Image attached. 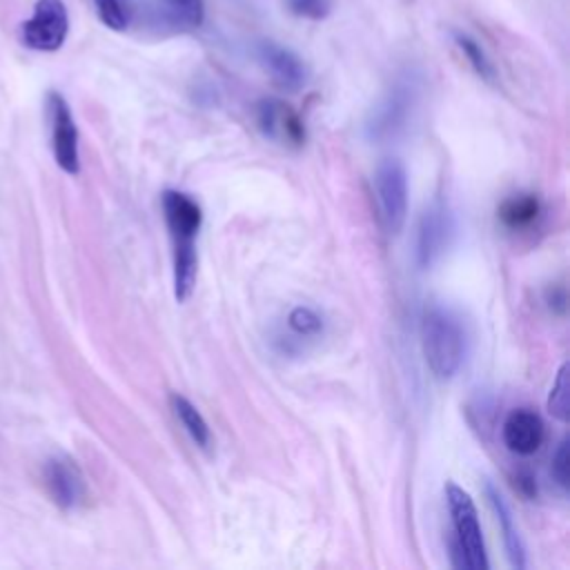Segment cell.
<instances>
[{
    "mask_svg": "<svg viewBox=\"0 0 570 570\" xmlns=\"http://www.w3.org/2000/svg\"><path fill=\"white\" fill-rule=\"evenodd\" d=\"M45 485L62 510L78 508L87 497V485L80 468L69 456H51L42 470Z\"/></svg>",
    "mask_w": 570,
    "mask_h": 570,
    "instance_id": "obj_10",
    "label": "cell"
},
{
    "mask_svg": "<svg viewBox=\"0 0 570 570\" xmlns=\"http://www.w3.org/2000/svg\"><path fill=\"white\" fill-rule=\"evenodd\" d=\"M501 436L510 452H514L519 456H530L541 448L546 428L537 412H532L528 407H519V410H512L508 414V419L503 421Z\"/></svg>",
    "mask_w": 570,
    "mask_h": 570,
    "instance_id": "obj_12",
    "label": "cell"
},
{
    "mask_svg": "<svg viewBox=\"0 0 570 570\" xmlns=\"http://www.w3.org/2000/svg\"><path fill=\"white\" fill-rule=\"evenodd\" d=\"M548 412L561 423H566L570 416V367H568V363H563L554 376V383L548 394Z\"/></svg>",
    "mask_w": 570,
    "mask_h": 570,
    "instance_id": "obj_18",
    "label": "cell"
},
{
    "mask_svg": "<svg viewBox=\"0 0 570 570\" xmlns=\"http://www.w3.org/2000/svg\"><path fill=\"white\" fill-rule=\"evenodd\" d=\"M456 232L454 214L443 200L428 205L416 225V263L421 269H430L450 249Z\"/></svg>",
    "mask_w": 570,
    "mask_h": 570,
    "instance_id": "obj_5",
    "label": "cell"
},
{
    "mask_svg": "<svg viewBox=\"0 0 570 570\" xmlns=\"http://www.w3.org/2000/svg\"><path fill=\"white\" fill-rule=\"evenodd\" d=\"M539 214H541V203L532 194L510 196L499 207V218L508 229H525L539 218Z\"/></svg>",
    "mask_w": 570,
    "mask_h": 570,
    "instance_id": "obj_16",
    "label": "cell"
},
{
    "mask_svg": "<svg viewBox=\"0 0 570 570\" xmlns=\"http://www.w3.org/2000/svg\"><path fill=\"white\" fill-rule=\"evenodd\" d=\"M287 325L298 336H316L323 330V318L316 309H312L307 305H296L287 314Z\"/></svg>",
    "mask_w": 570,
    "mask_h": 570,
    "instance_id": "obj_19",
    "label": "cell"
},
{
    "mask_svg": "<svg viewBox=\"0 0 570 570\" xmlns=\"http://www.w3.org/2000/svg\"><path fill=\"white\" fill-rule=\"evenodd\" d=\"M69 33V13L62 0H38L29 20L20 24V40L33 51H58Z\"/></svg>",
    "mask_w": 570,
    "mask_h": 570,
    "instance_id": "obj_6",
    "label": "cell"
},
{
    "mask_svg": "<svg viewBox=\"0 0 570 570\" xmlns=\"http://www.w3.org/2000/svg\"><path fill=\"white\" fill-rule=\"evenodd\" d=\"M552 476L561 490H568V441H561L552 454Z\"/></svg>",
    "mask_w": 570,
    "mask_h": 570,
    "instance_id": "obj_22",
    "label": "cell"
},
{
    "mask_svg": "<svg viewBox=\"0 0 570 570\" xmlns=\"http://www.w3.org/2000/svg\"><path fill=\"white\" fill-rule=\"evenodd\" d=\"M169 403H171V410H174L176 419L180 421V425L189 434V439L200 450H209V445H212V430H209L207 421L203 419V414L196 410V405L189 399H185L183 394H171Z\"/></svg>",
    "mask_w": 570,
    "mask_h": 570,
    "instance_id": "obj_15",
    "label": "cell"
},
{
    "mask_svg": "<svg viewBox=\"0 0 570 570\" xmlns=\"http://www.w3.org/2000/svg\"><path fill=\"white\" fill-rule=\"evenodd\" d=\"M47 111L51 122V147H53L56 163L67 174H78L80 169L78 129L67 100L58 91H51L47 98Z\"/></svg>",
    "mask_w": 570,
    "mask_h": 570,
    "instance_id": "obj_8",
    "label": "cell"
},
{
    "mask_svg": "<svg viewBox=\"0 0 570 570\" xmlns=\"http://www.w3.org/2000/svg\"><path fill=\"white\" fill-rule=\"evenodd\" d=\"M374 200L381 227L396 236L407 218V174L399 158H385L374 171Z\"/></svg>",
    "mask_w": 570,
    "mask_h": 570,
    "instance_id": "obj_4",
    "label": "cell"
},
{
    "mask_svg": "<svg viewBox=\"0 0 570 570\" xmlns=\"http://www.w3.org/2000/svg\"><path fill=\"white\" fill-rule=\"evenodd\" d=\"M163 212L171 236V245L196 243L203 223V212L191 196L176 189H167L163 194Z\"/></svg>",
    "mask_w": 570,
    "mask_h": 570,
    "instance_id": "obj_11",
    "label": "cell"
},
{
    "mask_svg": "<svg viewBox=\"0 0 570 570\" xmlns=\"http://www.w3.org/2000/svg\"><path fill=\"white\" fill-rule=\"evenodd\" d=\"M96 13L111 31H125L129 27V11L120 0H94Z\"/></svg>",
    "mask_w": 570,
    "mask_h": 570,
    "instance_id": "obj_20",
    "label": "cell"
},
{
    "mask_svg": "<svg viewBox=\"0 0 570 570\" xmlns=\"http://www.w3.org/2000/svg\"><path fill=\"white\" fill-rule=\"evenodd\" d=\"M258 65L269 73L272 82L285 91H298L307 82V65L303 58L292 51L289 47L274 42V40H261L254 49Z\"/></svg>",
    "mask_w": 570,
    "mask_h": 570,
    "instance_id": "obj_9",
    "label": "cell"
},
{
    "mask_svg": "<svg viewBox=\"0 0 570 570\" xmlns=\"http://www.w3.org/2000/svg\"><path fill=\"white\" fill-rule=\"evenodd\" d=\"M485 494H488V501H490V505L494 510L499 528L503 532V543H505V552H508L510 566L517 568V570H523L525 568V546H523V539H521L519 528L514 523V517L510 512V505L505 503L501 492L490 481L485 483Z\"/></svg>",
    "mask_w": 570,
    "mask_h": 570,
    "instance_id": "obj_13",
    "label": "cell"
},
{
    "mask_svg": "<svg viewBox=\"0 0 570 570\" xmlns=\"http://www.w3.org/2000/svg\"><path fill=\"white\" fill-rule=\"evenodd\" d=\"M421 345L432 374L452 379L465 358V330L456 314L443 305H430L421 318Z\"/></svg>",
    "mask_w": 570,
    "mask_h": 570,
    "instance_id": "obj_1",
    "label": "cell"
},
{
    "mask_svg": "<svg viewBox=\"0 0 570 570\" xmlns=\"http://www.w3.org/2000/svg\"><path fill=\"white\" fill-rule=\"evenodd\" d=\"M445 499H448V510H450L452 528H454V537L450 541V550H452L450 557H452L454 568L488 570L490 563H488L483 532L479 525V514H476L474 501L456 483L445 485Z\"/></svg>",
    "mask_w": 570,
    "mask_h": 570,
    "instance_id": "obj_2",
    "label": "cell"
},
{
    "mask_svg": "<svg viewBox=\"0 0 570 570\" xmlns=\"http://www.w3.org/2000/svg\"><path fill=\"white\" fill-rule=\"evenodd\" d=\"M419 102V82L412 73L399 76L387 91L381 96V100L374 105L365 120V136L372 142H390L399 138L407 122L412 120V114Z\"/></svg>",
    "mask_w": 570,
    "mask_h": 570,
    "instance_id": "obj_3",
    "label": "cell"
},
{
    "mask_svg": "<svg viewBox=\"0 0 570 570\" xmlns=\"http://www.w3.org/2000/svg\"><path fill=\"white\" fill-rule=\"evenodd\" d=\"M156 11L160 16V22L176 31L198 29L205 18L203 0H158Z\"/></svg>",
    "mask_w": 570,
    "mask_h": 570,
    "instance_id": "obj_14",
    "label": "cell"
},
{
    "mask_svg": "<svg viewBox=\"0 0 570 570\" xmlns=\"http://www.w3.org/2000/svg\"><path fill=\"white\" fill-rule=\"evenodd\" d=\"M254 120L258 131L281 147H301L305 142V125L296 109L278 98H263L256 102Z\"/></svg>",
    "mask_w": 570,
    "mask_h": 570,
    "instance_id": "obj_7",
    "label": "cell"
},
{
    "mask_svg": "<svg viewBox=\"0 0 570 570\" xmlns=\"http://www.w3.org/2000/svg\"><path fill=\"white\" fill-rule=\"evenodd\" d=\"M285 7L292 16L305 20H325L332 11V0H285Z\"/></svg>",
    "mask_w": 570,
    "mask_h": 570,
    "instance_id": "obj_21",
    "label": "cell"
},
{
    "mask_svg": "<svg viewBox=\"0 0 570 570\" xmlns=\"http://www.w3.org/2000/svg\"><path fill=\"white\" fill-rule=\"evenodd\" d=\"M454 45L459 47V51L465 56V60L470 62V67L474 69V73L485 80V82H497V69L492 65V60L488 58L485 49L465 31H452Z\"/></svg>",
    "mask_w": 570,
    "mask_h": 570,
    "instance_id": "obj_17",
    "label": "cell"
}]
</instances>
